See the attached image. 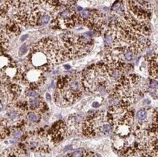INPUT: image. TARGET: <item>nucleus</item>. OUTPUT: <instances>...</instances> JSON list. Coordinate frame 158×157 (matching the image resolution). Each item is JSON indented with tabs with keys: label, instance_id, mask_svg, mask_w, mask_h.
I'll use <instances>...</instances> for the list:
<instances>
[{
	"label": "nucleus",
	"instance_id": "nucleus-1",
	"mask_svg": "<svg viewBox=\"0 0 158 157\" xmlns=\"http://www.w3.org/2000/svg\"><path fill=\"white\" fill-rule=\"evenodd\" d=\"M109 21L104 35L111 42L109 53L123 61H131L151 45L149 22L127 13Z\"/></svg>",
	"mask_w": 158,
	"mask_h": 157
},
{
	"label": "nucleus",
	"instance_id": "nucleus-2",
	"mask_svg": "<svg viewBox=\"0 0 158 157\" xmlns=\"http://www.w3.org/2000/svg\"><path fill=\"white\" fill-rule=\"evenodd\" d=\"M149 82L137 74H127L115 84L112 94L119 103L131 106L148 92Z\"/></svg>",
	"mask_w": 158,
	"mask_h": 157
},
{
	"label": "nucleus",
	"instance_id": "nucleus-3",
	"mask_svg": "<svg viewBox=\"0 0 158 157\" xmlns=\"http://www.w3.org/2000/svg\"><path fill=\"white\" fill-rule=\"evenodd\" d=\"M83 90L82 78L79 74L60 76L54 93L55 103L62 107L72 106L81 98Z\"/></svg>",
	"mask_w": 158,
	"mask_h": 157
},
{
	"label": "nucleus",
	"instance_id": "nucleus-4",
	"mask_svg": "<svg viewBox=\"0 0 158 157\" xmlns=\"http://www.w3.org/2000/svg\"><path fill=\"white\" fill-rule=\"evenodd\" d=\"M43 7L42 0H13L10 9L12 17L18 25L35 26L40 25L42 13L40 8Z\"/></svg>",
	"mask_w": 158,
	"mask_h": 157
},
{
	"label": "nucleus",
	"instance_id": "nucleus-5",
	"mask_svg": "<svg viewBox=\"0 0 158 157\" xmlns=\"http://www.w3.org/2000/svg\"><path fill=\"white\" fill-rule=\"evenodd\" d=\"M82 86L87 92L105 95L112 93L114 86L109 81L100 63L87 68L81 74Z\"/></svg>",
	"mask_w": 158,
	"mask_h": 157
},
{
	"label": "nucleus",
	"instance_id": "nucleus-6",
	"mask_svg": "<svg viewBox=\"0 0 158 157\" xmlns=\"http://www.w3.org/2000/svg\"><path fill=\"white\" fill-rule=\"evenodd\" d=\"M60 38L68 59L88 55L94 47V40L88 34L77 35L72 32H66Z\"/></svg>",
	"mask_w": 158,
	"mask_h": 157
},
{
	"label": "nucleus",
	"instance_id": "nucleus-7",
	"mask_svg": "<svg viewBox=\"0 0 158 157\" xmlns=\"http://www.w3.org/2000/svg\"><path fill=\"white\" fill-rule=\"evenodd\" d=\"M82 132L86 138H94L110 134L113 132V128L108 121L106 114L103 111H96L83 121Z\"/></svg>",
	"mask_w": 158,
	"mask_h": 157
},
{
	"label": "nucleus",
	"instance_id": "nucleus-8",
	"mask_svg": "<svg viewBox=\"0 0 158 157\" xmlns=\"http://www.w3.org/2000/svg\"><path fill=\"white\" fill-rule=\"evenodd\" d=\"M158 131V109L141 108L136 113L135 124L133 127L135 138Z\"/></svg>",
	"mask_w": 158,
	"mask_h": 157
},
{
	"label": "nucleus",
	"instance_id": "nucleus-9",
	"mask_svg": "<svg viewBox=\"0 0 158 157\" xmlns=\"http://www.w3.org/2000/svg\"><path fill=\"white\" fill-rule=\"evenodd\" d=\"M106 116L112 128L125 124L134 126V111L131 106L118 102L111 106Z\"/></svg>",
	"mask_w": 158,
	"mask_h": 157
},
{
	"label": "nucleus",
	"instance_id": "nucleus-10",
	"mask_svg": "<svg viewBox=\"0 0 158 157\" xmlns=\"http://www.w3.org/2000/svg\"><path fill=\"white\" fill-rule=\"evenodd\" d=\"M78 23L96 33H104L108 26L106 16L96 10H85L78 12Z\"/></svg>",
	"mask_w": 158,
	"mask_h": 157
},
{
	"label": "nucleus",
	"instance_id": "nucleus-11",
	"mask_svg": "<svg viewBox=\"0 0 158 157\" xmlns=\"http://www.w3.org/2000/svg\"><path fill=\"white\" fill-rule=\"evenodd\" d=\"M125 12L141 21H149L152 7L148 0H125Z\"/></svg>",
	"mask_w": 158,
	"mask_h": 157
},
{
	"label": "nucleus",
	"instance_id": "nucleus-12",
	"mask_svg": "<svg viewBox=\"0 0 158 157\" xmlns=\"http://www.w3.org/2000/svg\"><path fill=\"white\" fill-rule=\"evenodd\" d=\"M78 23V11L74 5L66 6L62 8L52 21V25L57 29H72Z\"/></svg>",
	"mask_w": 158,
	"mask_h": 157
},
{
	"label": "nucleus",
	"instance_id": "nucleus-13",
	"mask_svg": "<svg viewBox=\"0 0 158 157\" xmlns=\"http://www.w3.org/2000/svg\"><path fill=\"white\" fill-rule=\"evenodd\" d=\"M136 143L145 157H158V131L136 138Z\"/></svg>",
	"mask_w": 158,
	"mask_h": 157
},
{
	"label": "nucleus",
	"instance_id": "nucleus-14",
	"mask_svg": "<svg viewBox=\"0 0 158 157\" xmlns=\"http://www.w3.org/2000/svg\"><path fill=\"white\" fill-rule=\"evenodd\" d=\"M23 68L21 84H25L28 88L37 90L45 82L44 71L34 67L29 68V70H26L24 66Z\"/></svg>",
	"mask_w": 158,
	"mask_h": 157
},
{
	"label": "nucleus",
	"instance_id": "nucleus-15",
	"mask_svg": "<svg viewBox=\"0 0 158 157\" xmlns=\"http://www.w3.org/2000/svg\"><path fill=\"white\" fill-rule=\"evenodd\" d=\"M68 132L69 131L66 124L62 121H59L56 122L54 125L50 129L47 133V137L48 140L52 144L56 145L64 140Z\"/></svg>",
	"mask_w": 158,
	"mask_h": 157
},
{
	"label": "nucleus",
	"instance_id": "nucleus-16",
	"mask_svg": "<svg viewBox=\"0 0 158 157\" xmlns=\"http://www.w3.org/2000/svg\"><path fill=\"white\" fill-rule=\"evenodd\" d=\"M148 70H149V79L154 80L157 83V87L151 95L158 98V48L153 55L148 58Z\"/></svg>",
	"mask_w": 158,
	"mask_h": 157
},
{
	"label": "nucleus",
	"instance_id": "nucleus-17",
	"mask_svg": "<svg viewBox=\"0 0 158 157\" xmlns=\"http://www.w3.org/2000/svg\"><path fill=\"white\" fill-rule=\"evenodd\" d=\"M82 124L83 122L80 116L77 114H73L70 116L67 119V123H66L69 132L70 133L77 132L80 128L82 129L81 127H82Z\"/></svg>",
	"mask_w": 158,
	"mask_h": 157
},
{
	"label": "nucleus",
	"instance_id": "nucleus-18",
	"mask_svg": "<svg viewBox=\"0 0 158 157\" xmlns=\"http://www.w3.org/2000/svg\"><path fill=\"white\" fill-rule=\"evenodd\" d=\"M123 154L121 157H145L141 148L135 143L133 146H129L122 151Z\"/></svg>",
	"mask_w": 158,
	"mask_h": 157
},
{
	"label": "nucleus",
	"instance_id": "nucleus-19",
	"mask_svg": "<svg viewBox=\"0 0 158 157\" xmlns=\"http://www.w3.org/2000/svg\"><path fill=\"white\" fill-rule=\"evenodd\" d=\"M44 113L36 111H27L25 113V121L26 123L31 124H39L42 119Z\"/></svg>",
	"mask_w": 158,
	"mask_h": 157
},
{
	"label": "nucleus",
	"instance_id": "nucleus-20",
	"mask_svg": "<svg viewBox=\"0 0 158 157\" xmlns=\"http://www.w3.org/2000/svg\"><path fill=\"white\" fill-rule=\"evenodd\" d=\"M1 157H26V156L22 148H15L5 150L2 154Z\"/></svg>",
	"mask_w": 158,
	"mask_h": 157
},
{
	"label": "nucleus",
	"instance_id": "nucleus-21",
	"mask_svg": "<svg viewBox=\"0 0 158 157\" xmlns=\"http://www.w3.org/2000/svg\"><path fill=\"white\" fill-rule=\"evenodd\" d=\"M26 52H27V47H26V45H23L20 48V54L23 55L24 54H26Z\"/></svg>",
	"mask_w": 158,
	"mask_h": 157
},
{
	"label": "nucleus",
	"instance_id": "nucleus-22",
	"mask_svg": "<svg viewBox=\"0 0 158 157\" xmlns=\"http://www.w3.org/2000/svg\"><path fill=\"white\" fill-rule=\"evenodd\" d=\"M99 106H100V104H99L98 103H97V102L93 103V104H92V106L94 108H98V107H99Z\"/></svg>",
	"mask_w": 158,
	"mask_h": 157
},
{
	"label": "nucleus",
	"instance_id": "nucleus-23",
	"mask_svg": "<svg viewBox=\"0 0 158 157\" xmlns=\"http://www.w3.org/2000/svg\"><path fill=\"white\" fill-rule=\"evenodd\" d=\"M27 38H28V34H25V35L22 36L21 40L22 42H23V41H25V40L27 39Z\"/></svg>",
	"mask_w": 158,
	"mask_h": 157
},
{
	"label": "nucleus",
	"instance_id": "nucleus-24",
	"mask_svg": "<svg viewBox=\"0 0 158 157\" xmlns=\"http://www.w3.org/2000/svg\"><path fill=\"white\" fill-rule=\"evenodd\" d=\"M65 68H66V69H70V66H67V65H65L64 66Z\"/></svg>",
	"mask_w": 158,
	"mask_h": 157
}]
</instances>
